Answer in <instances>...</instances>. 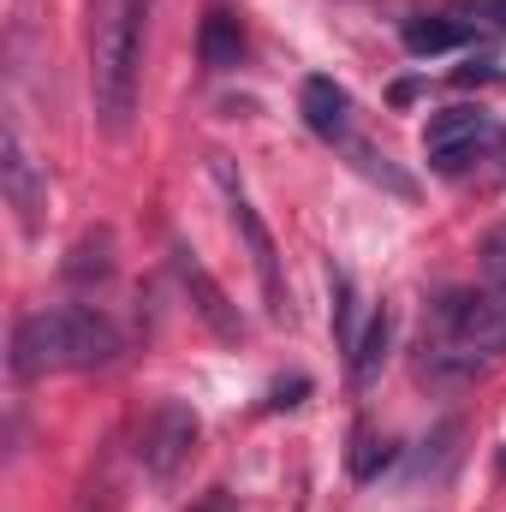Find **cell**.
<instances>
[{"instance_id":"cell-1","label":"cell","mask_w":506,"mask_h":512,"mask_svg":"<svg viewBox=\"0 0 506 512\" xmlns=\"http://www.w3.org/2000/svg\"><path fill=\"white\" fill-rule=\"evenodd\" d=\"M506 358V286H447L429 298V322L417 340V370L429 382H477Z\"/></svg>"},{"instance_id":"cell-2","label":"cell","mask_w":506,"mask_h":512,"mask_svg":"<svg viewBox=\"0 0 506 512\" xmlns=\"http://www.w3.org/2000/svg\"><path fill=\"white\" fill-rule=\"evenodd\" d=\"M126 352V334L114 328L108 310L96 304H48L18 316L12 328V376L36 382V376H60V370H108Z\"/></svg>"},{"instance_id":"cell-3","label":"cell","mask_w":506,"mask_h":512,"mask_svg":"<svg viewBox=\"0 0 506 512\" xmlns=\"http://www.w3.org/2000/svg\"><path fill=\"white\" fill-rule=\"evenodd\" d=\"M149 6L155 0H90V102L108 137H126L137 120Z\"/></svg>"},{"instance_id":"cell-4","label":"cell","mask_w":506,"mask_h":512,"mask_svg":"<svg viewBox=\"0 0 506 512\" xmlns=\"http://www.w3.org/2000/svg\"><path fill=\"white\" fill-rule=\"evenodd\" d=\"M298 114H304V126L316 131L322 143H334L364 179H376V185H387L393 197H411V179L381 155L376 143H364V131H358V102H352V90L346 84H334V78H304V90H298Z\"/></svg>"},{"instance_id":"cell-5","label":"cell","mask_w":506,"mask_h":512,"mask_svg":"<svg viewBox=\"0 0 506 512\" xmlns=\"http://www.w3.org/2000/svg\"><path fill=\"white\" fill-rule=\"evenodd\" d=\"M215 179H221V191H227L233 227H239V239H245V251H251L256 280H262V310H268L274 322H292V292H286V268H280V245H274L268 221L256 215V203L245 197V185L233 179V161H227V155H215Z\"/></svg>"},{"instance_id":"cell-6","label":"cell","mask_w":506,"mask_h":512,"mask_svg":"<svg viewBox=\"0 0 506 512\" xmlns=\"http://www.w3.org/2000/svg\"><path fill=\"white\" fill-rule=\"evenodd\" d=\"M489 149H506V126L489 108H441L423 126V155H429L435 173H465Z\"/></svg>"},{"instance_id":"cell-7","label":"cell","mask_w":506,"mask_h":512,"mask_svg":"<svg viewBox=\"0 0 506 512\" xmlns=\"http://www.w3.org/2000/svg\"><path fill=\"white\" fill-rule=\"evenodd\" d=\"M191 447H197V411L179 405V399L155 405L143 417V429H137V459H143L149 477H173L191 459Z\"/></svg>"},{"instance_id":"cell-8","label":"cell","mask_w":506,"mask_h":512,"mask_svg":"<svg viewBox=\"0 0 506 512\" xmlns=\"http://www.w3.org/2000/svg\"><path fill=\"white\" fill-rule=\"evenodd\" d=\"M0 185H6V203L18 209V227L36 233L42 227V209H48V179H42L36 155L24 149L18 120H6V137H0Z\"/></svg>"},{"instance_id":"cell-9","label":"cell","mask_w":506,"mask_h":512,"mask_svg":"<svg viewBox=\"0 0 506 512\" xmlns=\"http://www.w3.org/2000/svg\"><path fill=\"white\" fill-rule=\"evenodd\" d=\"M173 274H179V286L191 292V310L209 322V334H215V340H227V346H239V340H245V316L227 304L221 280L197 262V251H191V245H173Z\"/></svg>"},{"instance_id":"cell-10","label":"cell","mask_w":506,"mask_h":512,"mask_svg":"<svg viewBox=\"0 0 506 512\" xmlns=\"http://www.w3.org/2000/svg\"><path fill=\"white\" fill-rule=\"evenodd\" d=\"M399 42H405V54L435 60V54L471 48V42H477V24H471V18H453V12H411V18L399 24Z\"/></svg>"},{"instance_id":"cell-11","label":"cell","mask_w":506,"mask_h":512,"mask_svg":"<svg viewBox=\"0 0 506 512\" xmlns=\"http://www.w3.org/2000/svg\"><path fill=\"white\" fill-rule=\"evenodd\" d=\"M197 54H203L209 72H233V66H245V24H239L227 6H209L203 24H197Z\"/></svg>"},{"instance_id":"cell-12","label":"cell","mask_w":506,"mask_h":512,"mask_svg":"<svg viewBox=\"0 0 506 512\" xmlns=\"http://www.w3.org/2000/svg\"><path fill=\"white\" fill-rule=\"evenodd\" d=\"M387 346H393V310H387V304H376V310H370V322H364L358 352L346 358V376H352V387H358V393H364V387H376L381 364H387Z\"/></svg>"},{"instance_id":"cell-13","label":"cell","mask_w":506,"mask_h":512,"mask_svg":"<svg viewBox=\"0 0 506 512\" xmlns=\"http://www.w3.org/2000/svg\"><path fill=\"white\" fill-rule=\"evenodd\" d=\"M328 286H334V340H340V352L352 358L358 352V292H352V274L346 268H328Z\"/></svg>"},{"instance_id":"cell-14","label":"cell","mask_w":506,"mask_h":512,"mask_svg":"<svg viewBox=\"0 0 506 512\" xmlns=\"http://www.w3.org/2000/svg\"><path fill=\"white\" fill-rule=\"evenodd\" d=\"M66 274H72V280H108V274H114V239H108V233L84 239V245L72 251V262H66Z\"/></svg>"},{"instance_id":"cell-15","label":"cell","mask_w":506,"mask_h":512,"mask_svg":"<svg viewBox=\"0 0 506 512\" xmlns=\"http://www.w3.org/2000/svg\"><path fill=\"white\" fill-rule=\"evenodd\" d=\"M477 256H483V280H489V286H506V221H495V227L483 233Z\"/></svg>"},{"instance_id":"cell-16","label":"cell","mask_w":506,"mask_h":512,"mask_svg":"<svg viewBox=\"0 0 506 512\" xmlns=\"http://www.w3.org/2000/svg\"><path fill=\"white\" fill-rule=\"evenodd\" d=\"M393 453H399L393 441H364V447L352 453V477H358V483H370L376 471H387V465H393Z\"/></svg>"},{"instance_id":"cell-17","label":"cell","mask_w":506,"mask_h":512,"mask_svg":"<svg viewBox=\"0 0 506 512\" xmlns=\"http://www.w3.org/2000/svg\"><path fill=\"white\" fill-rule=\"evenodd\" d=\"M459 18H471L477 30H501L506 36V0H453Z\"/></svg>"},{"instance_id":"cell-18","label":"cell","mask_w":506,"mask_h":512,"mask_svg":"<svg viewBox=\"0 0 506 512\" xmlns=\"http://www.w3.org/2000/svg\"><path fill=\"white\" fill-rule=\"evenodd\" d=\"M310 393V376H292V382H274V393H268V405L280 411V405H298Z\"/></svg>"},{"instance_id":"cell-19","label":"cell","mask_w":506,"mask_h":512,"mask_svg":"<svg viewBox=\"0 0 506 512\" xmlns=\"http://www.w3.org/2000/svg\"><path fill=\"white\" fill-rule=\"evenodd\" d=\"M495 78H501V72H495L489 60H483V66H477V60H471V66H459V84H495Z\"/></svg>"},{"instance_id":"cell-20","label":"cell","mask_w":506,"mask_h":512,"mask_svg":"<svg viewBox=\"0 0 506 512\" xmlns=\"http://www.w3.org/2000/svg\"><path fill=\"white\" fill-rule=\"evenodd\" d=\"M495 471H501V483H506V447H501V465H495Z\"/></svg>"}]
</instances>
